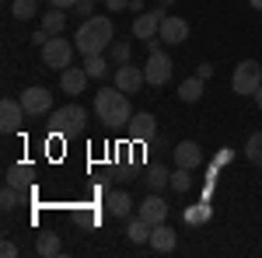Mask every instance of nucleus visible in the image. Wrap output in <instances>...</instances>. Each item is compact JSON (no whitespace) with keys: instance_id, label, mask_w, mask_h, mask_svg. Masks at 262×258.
<instances>
[{"instance_id":"obj_8","label":"nucleus","mask_w":262,"mask_h":258,"mask_svg":"<svg viewBox=\"0 0 262 258\" xmlns=\"http://www.w3.org/2000/svg\"><path fill=\"white\" fill-rule=\"evenodd\" d=\"M143 84H147L143 66H133V63H119V66H116V87H119V91H126V95H137Z\"/></svg>"},{"instance_id":"obj_37","label":"nucleus","mask_w":262,"mask_h":258,"mask_svg":"<svg viewBox=\"0 0 262 258\" xmlns=\"http://www.w3.org/2000/svg\"><path fill=\"white\" fill-rule=\"evenodd\" d=\"M255 105H259V108H262V87H259V91H255Z\"/></svg>"},{"instance_id":"obj_31","label":"nucleus","mask_w":262,"mask_h":258,"mask_svg":"<svg viewBox=\"0 0 262 258\" xmlns=\"http://www.w3.org/2000/svg\"><path fill=\"white\" fill-rule=\"evenodd\" d=\"M95 4H98V0H77V14L91 18V14H95Z\"/></svg>"},{"instance_id":"obj_11","label":"nucleus","mask_w":262,"mask_h":258,"mask_svg":"<svg viewBox=\"0 0 262 258\" xmlns=\"http://www.w3.org/2000/svg\"><path fill=\"white\" fill-rule=\"evenodd\" d=\"M21 105H25L28 115H46V112L53 108V95H49L46 87H25V91H21Z\"/></svg>"},{"instance_id":"obj_20","label":"nucleus","mask_w":262,"mask_h":258,"mask_svg":"<svg viewBox=\"0 0 262 258\" xmlns=\"http://www.w3.org/2000/svg\"><path fill=\"white\" fill-rule=\"evenodd\" d=\"M203 84H206L203 77H189V80H182V84H179V98H182V101H189V105H196V101L203 98Z\"/></svg>"},{"instance_id":"obj_28","label":"nucleus","mask_w":262,"mask_h":258,"mask_svg":"<svg viewBox=\"0 0 262 258\" xmlns=\"http://www.w3.org/2000/svg\"><path fill=\"white\" fill-rule=\"evenodd\" d=\"M206 220H210V206H206V202L185 209V223H206Z\"/></svg>"},{"instance_id":"obj_29","label":"nucleus","mask_w":262,"mask_h":258,"mask_svg":"<svg viewBox=\"0 0 262 258\" xmlns=\"http://www.w3.org/2000/svg\"><path fill=\"white\" fill-rule=\"evenodd\" d=\"M192 171H185V168H175L171 171V189H179V192H189V185H192V178H189Z\"/></svg>"},{"instance_id":"obj_21","label":"nucleus","mask_w":262,"mask_h":258,"mask_svg":"<svg viewBox=\"0 0 262 258\" xmlns=\"http://www.w3.org/2000/svg\"><path fill=\"white\" fill-rule=\"evenodd\" d=\"M42 28H46L49 35H60L63 28H67V14H63L60 7H49V11L42 14Z\"/></svg>"},{"instance_id":"obj_26","label":"nucleus","mask_w":262,"mask_h":258,"mask_svg":"<svg viewBox=\"0 0 262 258\" xmlns=\"http://www.w3.org/2000/svg\"><path fill=\"white\" fill-rule=\"evenodd\" d=\"M84 70H88V77H105V70H108L105 53H98V56H84Z\"/></svg>"},{"instance_id":"obj_12","label":"nucleus","mask_w":262,"mask_h":258,"mask_svg":"<svg viewBox=\"0 0 262 258\" xmlns=\"http://www.w3.org/2000/svg\"><path fill=\"white\" fill-rule=\"evenodd\" d=\"M158 39L168 42V45H179V42H185V39H189V21L179 18V14H164Z\"/></svg>"},{"instance_id":"obj_5","label":"nucleus","mask_w":262,"mask_h":258,"mask_svg":"<svg viewBox=\"0 0 262 258\" xmlns=\"http://www.w3.org/2000/svg\"><path fill=\"white\" fill-rule=\"evenodd\" d=\"M74 49H77V45H74L70 39H60V35H53V39L42 45V63H46L49 70H60V74H63V70L74 63Z\"/></svg>"},{"instance_id":"obj_27","label":"nucleus","mask_w":262,"mask_h":258,"mask_svg":"<svg viewBox=\"0 0 262 258\" xmlns=\"http://www.w3.org/2000/svg\"><path fill=\"white\" fill-rule=\"evenodd\" d=\"M18 202H21V189H14V185H4V192H0V209H7V213H11Z\"/></svg>"},{"instance_id":"obj_36","label":"nucleus","mask_w":262,"mask_h":258,"mask_svg":"<svg viewBox=\"0 0 262 258\" xmlns=\"http://www.w3.org/2000/svg\"><path fill=\"white\" fill-rule=\"evenodd\" d=\"M53 39V35H49V32H46V28H42V32H35V35H32V42H35V45H46V42Z\"/></svg>"},{"instance_id":"obj_1","label":"nucleus","mask_w":262,"mask_h":258,"mask_svg":"<svg viewBox=\"0 0 262 258\" xmlns=\"http://www.w3.org/2000/svg\"><path fill=\"white\" fill-rule=\"evenodd\" d=\"M112 35H116V28H112V21L105 18V14H91V18H84V25L77 28V53L81 56H98L105 53L108 45H112Z\"/></svg>"},{"instance_id":"obj_38","label":"nucleus","mask_w":262,"mask_h":258,"mask_svg":"<svg viewBox=\"0 0 262 258\" xmlns=\"http://www.w3.org/2000/svg\"><path fill=\"white\" fill-rule=\"evenodd\" d=\"M171 4H175V0H158V7H171Z\"/></svg>"},{"instance_id":"obj_13","label":"nucleus","mask_w":262,"mask_h":258,"mask_svg":"<svg viewBox=\"0 0 262 258\" xmlns=\"http://www.w3.org/2000/svg\"><path fill=\"white\" fill-rule=\"evenodd\" d=\"M203 164V150L196 139H182L175 147V168H185V171H196Z\"/></svg>"},{"instance_id":"obj_9","label":"nucleus","mask_w":262,"mask_h":258,"mask_svg":"<svg viewBox=\"0 0 262 258\" xmlns=\"http://www.w3.org/2000/svg\"><path fill=\"white\" fill-rule=\"evenodd\" d=\"M126 133H129L133 143H147V139L158 136V119H154L150 112H137L133 119L126 122Z\"/></svg>"},{"instance_id":"obj_4","label":"nucleus","mask_w":262,"mask_h":258,"mask_svg":"<svg viewBox=\"0 0 262 258\" xmlns=\"http://www.w3.org/2000/svg\"><path fill=\"white\" fill-rule=\"evenodd\" d=\"M84 122H88V112H84L81 105H63V108H56L49 115V129L56 136H67V133H81Z\"/></svg>"},{"instance_id":"obj_3","label":"nucleus","mask_w":262,"mask_h":258,"mask_svg":"<svg viewBox=\"0 0 262 258\" xmlns=\"http://www.w3.org/2000/svg\"><path fill=\"white\" fill-rule=\"evenodd\" d=\"M262 87V63L255 60H242L231 74V91L242 98H255V91Z\"/></svg>"},{"instance_id":"obj_25","label":"nucleus","mask_w":262,"mask_h":258,"mask_svg":"<svg viewBox=\"0 0 262 258\" xmlns=\"http://www.w3.org/2000/svg\"><path fill=\"white\" fill-rule=\"evenodd\" d=\"M35 11H39V0H11V14L18 21L35 18Z\"/></svg>"},{"instance_id":"obj_19","label":"nucleus","mask_w":262,"mask_h":258,"mask_svg":"<svg viewBox=\"0 0 262 258\" xmlns=\"http://www.w3.org/2000/svg\"><path fill=\"white\" fill-rule=\"evenodd\" d=\"M28 181H32V164H11L4 175V185H14V189H25Z\"/></svg>"},{"instance_id":"obj_34","label":"nucleus","mask_w":262,"mask_h":258,"mask_svg":"<svg viewBox=\"0 0 262 258\" xmlns=\"http://www.w3.org/2000/svg\"><path fill=\"white\" fill-rule=\"evenodd\" d=\"M49 7H60V11H70V7H77V0H49Z\"/></svg>"},{"instance_id":"obj_33","label":"nucleus","mask_w":262,"mask_h":258,"mask_svg":"<svg viewBox=\"0 0 262 258\" xmlns=\"http://www.w3.org/2000/svg\"><path fill=\"white\" fill-rule=\"evenodd\" d=\"M0 255H4V258H14V255H18V248H14L11 241H4V244H0Z\"/></svg>"},{"instance_id":"obj_23","label":"nucleus","mask_w":262,"mask_h":258,"mask_svg":"<svg viewBox=\"0 0 262 258\" xmlns=\"http://www.w3.org/2000/svg\"><path fill=\"white\" fill-rule=\"evenodd\" d=\"M35 251H39L42 258H53V255H60V251H63V244H60V238H56V234H39Z\"/></svg>"},{"instance_id":"obj_35","label":"nucleus","mask_w":262,"mask_h":258,"mask_svg":"<svg viewBox=\"0 0 262 258\" xmlns=\"http://www.w3.org/2000/svg\"><path fill=\"white\" fill-rule=\"evenodd\" d=\"M196 77L210 80V77H213V66H210V63H200V70H196Z\"/></svg>"},{"instance_id":"obj_22","label":"nucleus","mask_w":262,"mask_h":258,"mask_svg":"<svg viewBox=\"0 0 262 258\" xmlns=\"http://www.w3.org/2000/svg\"><path fill=\"white\" fill-rule=\"evenodd\" d=\"M150 230H154V227H150V223H147V220H129V227H126V238L133 241V244H147V241H150Z\"/></svg>"},{"instance_id":"obj_16","label":"nucleus","mask_w":262,"mask_h":258,"mask_svg":"<svg viewBox=\"0 0 262 258\" xmlns=\"http://www.w3.org/2000/svg\"><path fill=\"white\" fill-rule=\"evenodd\" d=\"M88 70L84 66H67L63 70V77H60V87H63V95H81L84 87H88Z\"/></svg>"},{"instance_id":"obj_10","label":"nucleus","mask_w":262,"mask_h":258,"mask_svg":"<svg viewBox=\"0 0 262 258\" xmlns=\"http://www.w3.org/2000/svg\"><path fill=\"white\" fill-rule=\"evenodd\" d=\"M161 21H164L161 7H158V11H140V14L133 18V35H137V39H143V42L158 39V32H161Z\"/></svg>"},{"instance_id":"obj_24","label":"nucleus","mask_w":262,"mask_h":258,"mask_svg":"<svg viewBox=\"0 0 262 258\" xmlns=\"http://www.w3.org/2000/svg\"><path fill=\"white\" fill-rule=\"evenodd\" d=\"M245 157H248V164L262 168V129L248 136V143H245Z\"/></svg>"},{"instance_id":"obj_30","label":"nucleus","mask_w":262,"mask_h":258,"mask_svg":"<svg viewBox=\"0 0 262 258\" xmlns=\"http://www.w3.org/2000/svg\"><path fill=\"white\" fill-rule=\"evenodd\" d=\"M108 56L116 63H129V45H126V42H112V45H108Z\"/></svg>"},{"instance_id":"obj_17","label":"nucleus","mask_w":262,"mask_h":258,"mask_svg":"<svg viewBox=\"0 0 262 258\" xmlns=\"http://www.w3.org/2000/svg\"><path fill=\"white\" fill-rule=\"evenodd\" d=\"M105 206H108L112 217H119V220H126L133 213V199L126 196V192H108V196H105Z\"/></svg>"},{"instance_id":"obj_2","label":"nucleus","mask_w":262,"mask_h":258,"mask_svg":"<svg viewBox=\"0 0 262 258\" xmlns=\"http://www.w3.org/2000/svg\"><path fill=\"white\" fill-rule=\"evenodd\" d=\"M95 112H98V119L108 129H119V126H126V122L133 119L129 98H126V91H119L116 84L112 87H101L98 95H95Z\"/></svg>"},{"instance_id":"obj_7","label":"nucleus","mask_w":262,"mask_h":258,"mask_svg":"<svg viewBox=\"0 0 262 258\" xmlns=\"http://www.w3.org/2000/svg\"><path fill=\"white\" fill-rule=\"evenodd\" d=\"M28 112H25V105L14 98H4L0 101V133L4 136H14V133H21V119H25Z\"/></svg>"},{"instance_id":"obj_32","label":"nucleus","mask_w":262,"mask_h":258,"mask_svg":"<svg viewBox=\"0 0 262 258\" xmlns=\"http://www.w3.org/2000/svg\"><path fill=\"white\" fill-rule=\"evenodd\" d=\"M129 4H133V0H105L108 11H129Z\"/></svg>"},{"instance_id":"obj_18","label":"nucleus","mask_w":262,"mask_h":258,"mask_svg":"<svg viewBox=\"0 0 262 258\" xmlns=\"http://www.w3.org/2000/svg\"><path fill=\"white\" fill-rule=\"evenodd\" d=\"M143 185H147L150 192H161L164 185H171V171H168V168H147V171H143Z\"/></svg>"},{"instance_id":"obj_6","label":"nucleus","mask_w":262,"mask_h":258,"mask_svg":"<svg viewBox=\"0 0 262 258\" xmlns=\"http://www.w3.org/2000/svg\"><path fill=\"white\" fill-rule=\"evenodd\" d=\"M171 70H175L171 56H168V53H161L158 39H150V60H147V66H143V74H147V84H154V87L168 84V80H171Z\"/></svg>"},{"instance_id":"obj_14","label":"nucleus","mask_w":262,"mask_h":258,"mask_svg":"<svg viewBox=\"0 0 262 258\" xmlns=\"http://www.w3.org/2000/svg\"><path fill=\"white\" fill-rule=\"evenodd\" d=\"M137 217H140V220H147L150 227H158V223H164V217H168V202H164V199L158 196V192H154V196H147V199L140 202Z\"/></svg>"},{"instance_id":"obj_15","label":"nucleus","mask_w":262,"mask_h":258,"mask_svg":"<svg viewBox=\"0 0 262 258\" xmlns=\"http://www.w3.org/2000/svg\"><path fill=\"white\" fill-rule=\"evenodd\" d=\"M154 251H161V255H168V251H175V244H179V234L168 227V223H158L154 230H150V241H147Z\"/></svg>"},{"instance_id":"obj_39","label":"nucleus","mask_w":262,"mask_h":258,"mask_svg":"<svg viewBox=\"0 0 262 258\" xmlns=\"http://www.w3.org/2000/svg\"><path fill=\"white\" fill-rule=\"evenodd\" d=\"M248 4H252V7H255V11H262V0H248Z\"/></svg>"}]
</instances>
